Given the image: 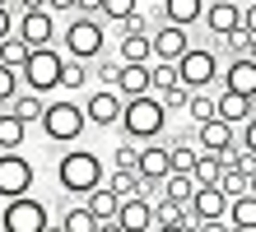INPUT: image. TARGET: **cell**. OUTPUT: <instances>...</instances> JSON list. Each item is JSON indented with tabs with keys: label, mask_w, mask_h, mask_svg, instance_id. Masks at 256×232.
<instances>
[{
	"label": "cell",
	"mask_w": 256,
	"mask_h": 232,
	"mask_svg": "<svg viewBox=\"0 0 256 232\" xmlns=\"http://www.w3.org/2000/svg\"><path fill=\"white\" fill-rule=\"evenodd\" d=\"M0 5H10V9H14V0H0Z\"/></svg>",
	"instance_id": "cell-50"
},
{
	"label": "cell",
	"mask_w": 256,
	"mask_h": 232,
	"mask_svg": "<svg viewBox=\"0 0 256 232\" xmlns=\"http://www.w3.org/2000/svg\"><path fill=\"white\" fill-rule=\"evenodd\" d=\"M38 126H42V139H47V144H80L88 121H84V107L74 98H52L42 107Z\"/></svg>",
	"instance_id": "cell-4"
},
{
	"label": "cell",
	"mask_w": 256,
	"mask_h": 232,
	"mask_svg": "<svg viewBox=\"0 0 256 232\" xmlns=\"http://www.w3.org/2000/svg\"><path fill=\"white\" fill-rule=\"evenodd\" d=\"M61 65H66V51H61V46H33L28 60L19 65V84L47 98V93L61 88Z\"/></svg>",
	"instance_id": "cell-5"
},
{
	"label": "cell",
	"mask_w": 256,
	"mask_h": 232,
	"mask_svg": "<svg viewBox=\"0 0 256 232\" xmlns=\"http://www.w3.org/2000/svg\"><path fill=\"white\" fill-rule=\"evenodd\" d=\"M242 56H247V60H256V33H247V42H242Z\"/></svg>",
	"instance_id": "cell-45"
},
{
	"label": "cell",
	"mask_w": 256,
	"mask_h": 232,
	"mask_svg": "<svg viewBox=\"0 0 256 232\" xmlns=\"http://www.w3.org/2000/svg\"><path fill=\"white\" fill-rule=\"evenodd\" d=\"M33 158H24V149H0V200L28 195L33 191Z\"/></svg>",
	"instance_id": "cell-8"
},
{
	"label": "cell",
	"mask_w": 256,
	"mask_h": 232,
	"mask_svg": "<svg viewBox=\"0 0 256 232\" xmlns=\"http://www.w3.org/2000/svg\"><path fill=\"white\" fill-rule=\"evenodd\" d=\"M135 158H140V144H130V139H122V144L112 149V167L116 172H135Z\"/></svg>",
	"instance_id": "cell-34"
},
{
	"label": "cell",
	"mask_w": 256,
	"mask_h": 232,
	"mask_svg": "<svg viewBox=\"0 0 256 232\" xmlns=\"http://www.w3.org/2000/svg\"><path fill=\"white\" fill-rule=\"evenodd\" d=\"M122 98H140V93H149V60L144 65H130V60H122V70H116V84H112Z\"/></svg>",
	"instance_id": "cell-18"
},
{
	"label": "cell",
	"mask_w": 256,
	"mask_h": 232,
	"mask_svg": "<svg viewBox=\"0 0 256 232\" xmlns=\"http://www.w3.org/2000/svg\"><path fill=\"white\" fill-rule=\"evenodd\" d=\"M247 232H256V228H247Z\"/></svg>",
	"instance_id": "cell-52"
},
{
	"label": "cell",
	"mask_w": 256,
	"mask_h": 232,
	"mask_svg": "<svg viewBox=\"0 0 256 232\" xmlns=\"http://www.w3.org/2000/svg\"><path fill=\"white\" fill-rule=\"evenodd\" d=\"M116 70H122V60H102V56H98V60H88V79H98L102 88H112V84H116Z\"/></svg>",
	"instance_id": "cell-33"
},
{
	"label": "cell",
	"mask_w": 256,
	"mask_h": 232,
	"mask_svg": "<svg viewBox=\"0 0 256 232\" xmlns=\"http://www.w3.org/2000/svg\"><path fill=\"white\" fill-rule=\"evenodd\" d=\"M224 219L233 223V232H247V228H256V195L247 191V195H233L228 200V214Z\"/></svg>",
	"instance_id": "cell-22"
},
{
	"label": "cell",
	"mask_w": 256,
	"mask_h": 232,
	"mask_svg": "<svg viewBox=\"0 0 256 232\" xmlns=\"http://www.w3.org/2000/svg\"><path fill=\"white\" fill-rule=\"evenodd\" d=\"M94 232H122V223H116V219H102V223H98Z\"/></svg>",
	"instance_id": "cell-46"
},
{
	"label": "cell",
	"mask_w": 256,
	"mask_h": 232,
	"mask_svg": "<svg viewBox=\"0 0 256 232\" xmlns=\"http://www.w3.org/2000/svg\"><path fill=\"white\" fill-rule=\"evenodd\" d=\"M224 88H228V93H242V98L256 102V60L228 56V65H224Z\"/></svg>",
	"instance_id": "cell-15"
},
{
	"label": "cell",
	"mask_w": 256,
	"mask_h": 232,
	"mask_svg": "<svg viewBox=\"0 0 256 232\" xmlns=\"http://www.w3.org/2000/svg\"><path fill=\"white\" fill-rule=\"evenodd\" d=\"M88 84V60H70L66 56V65H61V88L66 93H80Z\"/></svg>",
	"instance_id": "cell-31"
},
{
	"label": "cell",
	"mask_w": 256,
	"mask_h": 232,
	"mask_svg": "<svg viewBox=\"0 0 256 232\" xmlns=\"http://www.w3.org/2000/svg\"><path fill=\"white\" fill-rule=\"evenodd\" d=\"M191 177H196V186H219V177H224V163H219V153H196V163H191Z\"/></svg>",
	"instance_id": "cell-25"
},
{
	"label": "cell",
	"mask_w": 256,
	"mask_h": 232,
	"mask_svg": "<svg viewBox=\"0 0 256 232\" xmlns=\"http://www.w3.org/2000/svg\"><path fill=\"white\" fill-rule=\"evenodd\" d=\"M252 112H256V102L242 98V93H228V88H224L219 98H214V116H219V121H228V126H242Z\"/></svg>",
	"instance_id": "cell-17"
},
{
	"label": "cell",
	"mask_w": 256,
	"mask_h": 232,
	"mask_svg": "<svg viewBox=\"0 0 256 232\" xmlns=\"http://www.w3.org/2000/svg\"><path fill=\"white\" fill-rule=\"evenodd\" d=\"M182 112L196 121V126H200V121H210V116H214V98H210V88H191V98H186Z\"/></svg>",
	"instance_id": "cell-29"
},
{
	"label": "cell",
	"mask_w": 256,
	"mask_h": 232,
	"mask_svg": "<svg viewBox=\"0 0 256 232\" xmlns=\"http://www.w3.org/2000/svg\"><path fill=\"white\" fill-rule=\"evenodd\" d=\"M42 107H47V98H42V93H33V88H19V93L10 98V112L19 116V121H28V126L42 116Z\"/></svg>",
	"instance_id": "cell-23"
},
{
	"label": "cell",
	"mask_w": 256,
	"mask_h": 232,
	"mask_svg": "<svg viewBox=\"0 0 256 232\" xmlns=\"http://www.w3.org/2000/svg\"><path fill=\"white\" fill-rule=\"evenodd\" d=\"M122 102H126V98H122L116 88H98V93H88L80 107H84V121H88V126L112 130L116 121H122Z\"/></svg>",
	"instance_id": "cell-11"
},
{
	"label": "cell",
	"mask_w": 256,
	"mask_h": 232,
	"mask_svg": "<svg viewBox=\"0 0 256 232\" xmlns=\"http://www.w3.org/2000/svg\"><path fill=\"white\" fill-rule=\"evenodd\" d=\"M149 46H154V60H177L191 46V28H177V23H158L149 33Z\"/></svg>",
	"instance_id": "cell-13"
},
{
	"label": "cell",
	"mask_w": 256,
	"mask_h": 232,
	"mask_svg": "<svg viewBox=\"0 0 256 232\" xmlns=\"http://www.w3.org/2000/svg\"><path fill=\"white\" fill-rule=\"evenodd\" d=\"M116 60H130V65H144V60H154V46H149V33H122V46H116Z\"/></svg>",
	"instance_id": "cell-21"
},
{
	"label": "cell",
	"mask_w": 256,
	"mask_h": 232,
	"mask_svg": "<svg viewBox=\"0 0 256 232\" xmlns=\"http://www.w3.org/2000/svg\"><path fill=\"white\" fill-rule=\"evenodd\" d=\"M200 23H205V33L210 37H228L242 28V0H205V14H200Z\"/></svg>",
	"instance_id": "cell-10"
},
{
	"label": "cell",
	"mask_w": 256,
	"mask_h": 232,
	"mask_svg": "<svg viewBox=\"0 0 256 232\" xmlns=\"http://www.w3.org/2000/svg\"><path fill=\"white\" fill-rule=\"evenodd\" d=\"M200 14H205V0H163V23L191 28V23H200Z\"/></svg>",
	"instance_id": "cell-19"
},
{
	"label": "cell",
	"mask_w": 256,
	"mask_h": 232,
	"mask_svg": "<svg viewBox=\"0 0 256 232\" xmlns=\"http://www.w3.org/2000/svg\"><path fill=\"white\" fill-rule=\"evenodd\" d=\"M52 14H74V0H42Z\"/></svg>",
	"instance_id": "cell-43"
},
{
	"label": "cell",
	"mask_w": 256,
	"mask_h": 232,
	"mask_svg": "<svg viewBox=\"0 0 256 232\" xmlns=\"http://www.w3.org/2000/svg\"><path fill=\"white\" fill-rule=\"evenodd\" d=\"M135 5H140V9H144V0H135Z\"/></svg>",
	"instance_id": "cell-51"
},
{
	"label": "cell",
	"mask_w": 256,
	"mask_h": 232,
	"mask_svg": "<svg viewBox=\"0 0 256 232\" xmlns=\"http://www.w3.org/2000/svg\"><path fill=\"white\" fill-rule=\"evenodd\" d=\"M186 209H191V219H196V223H205V219H224V214H228V195H224L219 186H196V195L186 200Z\"/></svg>",
	"instance_id": "cell-14"
},
{
	"label": "cell",
	"mask_w": 256,
	"mask_h": 232,
	"mask_svg": "<svg viewBox=\"0 0 256 232\" xmlns=\"http://www.w3.org/2000/svg\"><path fill=\"white\" fill-rule=\"evenodd\" d=\"M172 65H177L182 88H210V84L219 79V51H214V46H196V42H191Z\"/></svg>",
	"instance_id": "cell-7"
},
{
	"label": "cell",
	"mask_w": 256,
	"mask_h": 232,
	"mask_svg": "<svg viewBox=\"0 0 256 232\" xmlns=\"http://www.w3.org/2000/svg\"><path fill=\"white\" fill-rule=\"evenodd\" d=\"M122 135L130 144H149V139H163L168 135V112H163L158 93H140V98H126L122 102Z\"/></svg>",
	"instance_id": "cell-1"
},
{
	"label": "cell",
	"mask_w": 256,
	"mask_h": 232,
	"mask_svg": "<svg viewBox=\"0 0 256 232\" xmlns=\"http://www.w3.org/2000/svg\"><path fill=\"white\" fill-rule=\"evenodd\" d=\"M242 33H256V0L242 5Z\"/></svg>",
	"instance_id": "cell-41"
},
{
	"label": "cell",
	"mask_w": 256,
	"mask_h": 232,
	"mask_svg": "<svg viewBox=\"0 0 256 232\" xmlns=\"http://www.w3.org/2000/svg\"><path fill=\"white\" fill-rule=\"evenodd\" d=\"M154 232H191L186 223H154Z\"/></svg>",
	"instance_id": "cell-44"
},
{
	"label": "cell",
	"mask_w": 256,
	"mask_h": 232,
	"mask_svg": "<svg viewBox=\"0 0 256 232\" xmlns=\"http://www.w3.org/2000/svg\"><path fill=\"white\" fill-rule=\"evenodd\" d=\"M56 42L70 60H98L108 51V23L98 14H70V23L56 33Z\"/></svg>",
	"instance_id": "cell-2"
},
{
	"label": "cell",
	"mask_w": 256,
	"mask_h": 232,
	"mask_svg": "<svg viewBox=\"0 0 256 232\" xmlns=\"http://www.w3.org/2000/svg\"><path fill=\"white\" fill-rule=\"evenodd\" d=\"M74 14H102V0H74Z\"/></svg>",
	"instance_id": "cell-42"
},
{
	"label": "cell",
	"mask_w": 256,
	"mask_h": 232,
	"mask_svg": "<svg viewBox=\"0 0 256 232\" xmlns=\"http://www.w3.org/2000/svg\"><path fill=\"white\" fill-rule=\"evenodd\" d=\"M42 232H66V228H61V223H47V228H42Z\"/></svg>",
	"instance_id": "cell-49"
},
{
	"label": "cell",
	"mask_w": 256,
	"mask_h": 232,
	"mask_svg": "<svg viewBox=\"0 0 256 232\" xmlns=\"http://www.w3.org/2000/svg\"><path fill=\"white\" fill-rule=\"evenodd\" d=\"M47 223H52V209L33 191L5 200V209H0V232H42Z\"/></svg>",
	"instance_id": "cell-6"
},
{
	"label": "cell",
	"mask_w": 256,
	"mask_h": 232,
	"mask_svg": "<svg viewBox=\"0 0 256 232\" xmlns=\"http://www.w3.org/2000/svg\"><path fill=\"white\" fill-rule=\"evenodd\" d=\"M102 186H108V191H112L116 200H126V195H140V177H135V172H116V167H112L108 177H102Z\"/></svg>",
	"instance_id": "cell-30"
},
{
	"label": "cell",
	"mask_w": 256,
	"mask_h": 232,
	"mask_svg": "<svg viewBox=\"0 0 256 232\" xmlns=\"http://www.w3.org/2000/svg\"><path fill=\"white\" fill-rule=\"evenodd\" d=\"M116 223H122V232H154V200L149 195H126L116 205Z\"/></svg>",
	"instance_id": "cell-12"
},
{
	"label": "cell",
	"mask_w": 256,
	"mask_h": 232,
	"mask_svg": "<svg viewBox=\"0 0 256 232\" xmlns=\"http://www.w3.org/2000/svg\"><path fill=\"white\" fill-rule=\"evenodd\" d=\"M247 191H252V195H256V167H252V177H247Z\"/></svg>",
	"instance_id": "cell-48"
},
{
	"label": "cell",
	"mask_w": 256,
	"mask_h": 232,
	"mask_svg": "<svg viewBox=\"0 0 256 232\" xmlns=\"http://www.w3.org/2000/svg\"><path fill=\"white\" fill-rule=\"evenodd\" d=\"M28 130H33L28 121H19L10 107H0V149H24L28 144Z\"/></svg>",
	"instance_id": "cell-20"
},
{
	"label": "cell",
	"mask_w": 256,
	"mask_h": 232,
	"mask_svg": "<svg viewBox=\"0 0 256 232\" xmlns=\"http://www.w3.org/2000/svg\"><path fill=\"white\" fill-rule=\"evenodd\" d=\"M28 51H33V46H28L19 33H10V37H0V65H10V70H19L24 60H28Z\"/></svg>",
	"instance_id": "cell-27"
},
{
	"label": "cell",
	"mask_w": 256,
	"mask_h": 232,
	"mask_svg": "<svg viewBox=\"0 0 256 232\" xmlns=\"http://www.w3.org/2000/svg\"><path fill=\"white\" fill-rule=\"evenodd\" d=\"M14 33L28 46H56V33H61V28H56V14L42 5V9H24L19 19H14Z\"/></svg>",
	"instance_id": "cell-9"
},
{
	"label": "cell",
	"mask_w": 256,
	"mask_h": 232,
	"mask_svg": "<svg viewBox=\"0 0 256 232\" xmlns=\"http://www.w3.org/2000/svg\"><path fill=\"white\" fill-rule=\"evenodd\" d=\"M219 191L228 195V200H233V195H247V172H238V167H228V172L219 177Z\"/></svg>",
	"instance_id": "cell-36"
},
{
	"label": "cell",
	"mask_w": 256,
	"mask_h": 232,
	"mask_svg": "<svg viewBox=\"0 0 256 232\" xmlns=\"http://www.w3.org/2000/svg\"><path fill=\"white\" fill-rule=\"evenodd\" d=\"M238 130H242V135H238V144H242V149L252 153V158H256V112H252V116H247Z\"/></svg>",
	"instance_id": "cell-38"
},
{
	"label": "cell",
	"mask_w": 256,
	"mask_h": 232,
	"mask_svg": "<svg viewBox=\"0 0 256 232\" xmlns=\"http://www.w3.org/2000/svg\"><path fill=\"white\" fill-rule=\"evenodd\" d=\"M19 70H10V65H0V107H10V98L19 93Z\"/></svg>",
	"instance_id": "cell-37"
},
{
	"label": "cell",
	"mask_w": 256,
	"mask_h": 232,
	"mask_svg": "<svg viewBox=\"0 0 256 232\" xmlns=\"http://www.w3.org/2000/svg\"><path fill=\"white\" fill-rule=\"evenodd\" d=\"M238 126H228V121H219V116H210V121H200V126H196V149L200 153H219V149H228L233 144V135Z\"/></svg>",
	"instance_id": "cell-16"
},
{
	"label": "cell",
	"mask_w": 256,
	"mask_h": 232,
	"mask_svg": "<svg viewBox=\"0 0 256 232\" xmlns=\"http://www.w3.org/2000/svg\"><path fill=\"white\" fill-rule=\"evenodd\" d=\"M163 195L186 205V200L196 195V177H191V172H168V177H163Z\"/></svg>",
	"instance_id": "cell-28"
},
{
	"label": "cell",
	"mask_w": 256,
	"mask_h": 232,
	"mask_svg": "<svg viewBox=\"0 0 256 232\" xmlns=\"http://www.w3.org/2000/svg\"><path fill=\"white\" fill-rule=\"evenodd\" d=\"M177 84H182V79H177V65H172V60H149V93H168Z\"/></svg>",
	"instance_id": "cell-26"
},
{
	"label": "cell",
	"mask_w": 256,
	"mask_h": 232,
	"mask_svg": "<svg viewBox=\"0 0 256 232\" xmlns=\"http://www.w3.org/2000/svg\"><path fill=\"white\" fill-rule=\"evenodd\" d=\"M10 33H14V9L0 5V37H10Z\"/></svg>",
	"instance_id": "cell-40"
},
{
	"label": "cell",
	"mask_w": 256,
	"mask_h": 232,
	"mask_svg": "<svg viewBox=\"0 0 256 232\" xmlns=\"http://www.w3.org/2000/svg\"><path fill=\"white\" fill-rule=\"evenodd\" d=\"M116 205H122V200H116V195L108 191V186H94V191L84 195V209L94 214L98 223H102V219H116Z\"/></svg>",
	"instance_id": "cell-24"
},
{
	"label": "cell",
	"mask_w": 256,
	"mask_h": 232,
	"mask_svg": "<svg viewBox=\"0 0 256 232\" xmlns=\"http://www.w3.org/2000/svg\"><path fill=\"white\" fill-rule=\"evenodd\" d=\"M14 9H19V14L24 9H42V0H14Z\"/></svg>",
	"instance_id": "cell-47"
},
{
	"label": "cell",
	"mask_w": 256,
	"mask_h": 232,
	"mask_svg": "<svg viewBox=\"0 0 256 232\" xmlns=\"http://www.w3.org/2000/svg\"><path fill=\"white\" fill-rule=\"evenodd\" d=\"M61 228H66V232H94V228H98V219H94L84 205H70V209L61 214Z\"/></svg>",
	"instance_id": "cell-32"
},
{
	"label": "cell",
	"mask_w": 256,
	"mask_h": 232,
	"mask_svg": "<svg viewBox=\"0 0 256 232\" xmlns=\"http://www.w3.org/2000/svg\"><path fill=\"white\" fill-rule=\"evenodd\" d=\"M196 232H233L228 219H205V223H196Z\"/></svg>",
	"instance_id": "cell-39"
},
{
	"label": "cell",
	"mask_w": 256,
	"mask_h": 232,
	"mask_svg": "<svg viewBox=\"0 0 256 232\" xmlns=\"http://www.w3.org/2000/svg\"><path fill=\"white\" fill-rule=\"evenodd\" d=\"M102 177H108V167L94 149H66L56 158V186L66 195H88L94 186H102Z\"/></svg>",
	"instance_id": "cell-3"
},
{
	"label": "cell",
	"mask_w": 256,
	"mask_h": 232,
	"mask_svg": "<svg viewBox=\"0 0 256 232\" xmlns=\"http://www.w3.org/2000/svg\"><path fill=\"white\" fill-rule=\"evenodd\" d=\"M135 9H140L135 0H102V14H98V19H108V23H122V19H130Z\"/></svg>",
	"instance_id": "cell-35"
}]
</instances>
